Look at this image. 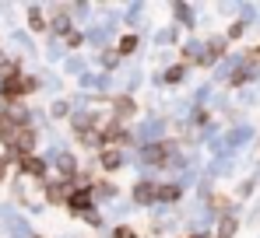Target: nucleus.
<instances>
[{
	"label": "nucleus",
	"mask_w": 260,
	"mask_h": 238,
	"mask_svg": "<svg viewBox=\"0 0 260 238\" xmlns=\"http://www.w3.org/2000/svg\"><path fill=\"white\" fill-rule=\"evenodd\" d=\"M7 144H11L18 154H25V158H28V151H32V144H36V133H32L28 126H14V130L7 133Z\"/></svg>",
	"instance_id": "nucleus-1"
},
{
	"label": "nucleus",
	"mask_w": 260,
	"mask_h": 238,
	"mask_svg": "<svg viewBox=\"0 0 260 238\" xmlns=\"http://www.w3.org/2000/svg\"><path fill=\"white\" fill-rule=\"evenodd\" d=\"M32 88H36V81H28V77H18V74L4 77V95H7V98H18V95H25V91H32Z\"/></svg>",
	"instance_id": "nucleus-2"
},
{
	"label": "nucleus",
	"mask_w": 260,
	"mask_h": 238,
	"mask_svg": "<svg viewBox=\"0 0 260 238\" xmlns=\"http://www.w3.org/2000/svg\"><path fill=\"white\" fill-rule=\"evenodd\" d=\"M169 151H173L169 144H155V147H148V151H144V158H148V161H155V165L162 168V165L169 161Z\"/></svg>",
	"instance_id": "nucleus-3"
},
{
	"label": "nucleus",
	"mask_w": 260,
	"mask_h": 238,
	"mask_svg": "<svg viewBox=\"0 0 260 238\" xmlns=\"http://www.w3.org/2000/svg\"><path fill=\"white\" fill-rule=\"evenodd\" d=\"M21 172H25V175H36V179H43V175H46V161H39V158H32V154H28V158H21Z\"/></svg>",
	"instance_id": "nucleus-4"
},
{
	"label": "nucleus",
	"mask_w": 260,
	"mask_h": 238,
	"mask_svg": "<svg viewBox=\"0 0 260 238\" xmlns=\"http://www.w3.org/2000/svg\"><path fill=\"white\" fill-rule=\"evenodd\" d=\"M67 203H71V210H88L91 207V193L88 189H78V193L67 196Z\"/></svg>",
	"instance_id": "nucleus-5"
},
{
	"label": "nucleus",
	"mask_w": 260,
	"mask_h": 238,
	"mask_svg": "<svg viewBox=\"0 0 260 238\" xmlns=\"http://www.w3.org/2000/svg\"><path fill=\"white\" fill-rule=\"evenodd\" d=\"M120 165H123L120 151H113V147H106V151H102V168H106V172H116Z\"/></svg>",
	"instance_id": "nucleus-6"
},
{
	"label": "nucleus",
	"mask_w": 260,
	"mask_h": 238,
	"mask_svg": "<svg viewBox=\"0 0 260 238\" xmlns=\"http://www.w3.org/2000/svg\"><path fill=\"white\" fill-rule=\"evenodd\" d=\"M134 200H137V203H151V200H155V186H151V182H137V186H134Z\"/></svg>",
	"instance_id": "nucleus-7"
},
{
	"label": "nucleus",
	"mask_w": 260,
	"mask_h": 238,
	"mask_svg": "<svg viewBox=\"0 0 260 238\" xmlns=\"http://www.w3.org/2000/svg\"><path fill=\"white\" fill-rule=\"evenodd\" d=\"M155 200H162V203H176V200H179V186H158V189H155Z\"/></svg>",
	"instance_id": "nucleus-8"
},
{
	"label": "nucleus",
	"mask_w": 260,
	"mask_h": 238,
	"mask_svg": "<svg viewBox=\"0 0 260 238\" xmlns=\"http://www.w3.org/2000/svg\"><path fill=\"white\" fill-rule=\"evenodd\" d=\"M236 235V221H232V217H225V221H221V228H218V238H232Z\"/></svg>",
	"instance_id": "nucleus-9"
},
{
	"label": "nucleus",
	"mask_w": 260,
	"mask_h": 238,
	"mask_svg": "<svg viewBox=\"0 0 260 238\" xmlns=\"http://www.w3.org/2000/svg\"><path fill=\"white\" fill-rule=\"evenodd\" d=\"M116 112H120V116H130V112H134V102H130L127 95H120V98H116Z\"/></svg>",
	"instance_id": "nucleus-10"
},
{
	"label": "nucleus",
	"mask_w": 260,
	"mask_h": 238,
	"mask_svg": "<svg viewBox=\"0 0 260 238\" xmlns=\"http://www.w3.org/2000/svg\"><path fill=\"white\" fill-rule=\"evenodd\" d=\"M221 49H225V39H215L211 46H208V60H218V56H221Z\"/></svg>",
	"instance_id": "nucleus-11"
},
{
	"label": "nucleus",
	"mask_w": 260,
	"mask_h": 238,
	"mask_svg": "<svg viewBox=\"0 0 260 238\" xmlns=\"http://www.w3.org/2000/svg\"><path fill=\"white\" fill-rule=\"evenodd\" d=\"M137 49V35H123L120 39V53H134Z\"/></svg>",
	"instance_id": "nucleus-12"
},
{
	"label": "nucleus",
	"mask_w": 260,
	"mask_h": 238,
	"mask_svg": "<svg viewBox=\"0 0 260 238\" xmlns=\"http://www.w3.org/2000/svg\"><path fill=\"white\" fill-rule=\"evenodd\" d=\"M106 140H109V144H120V140H127V133H123L120 126H113V130L106 133Z\"/></svg>",
	"instance_id": "nucleus-13"
},
{
	"label": "nucleus",
	"mask_w": 260,
	"mask_h": 238,
	"mask_svg": "<svg viewBox=\"0 0 260 238\" xmlns=\"http://www.w3.org/2000/svg\"><path fill=\"white\" fill-rule=\"evenodd\" d=\"M60 172H63V175H74V161L67 158V154L60 158Z\"/></svg>",
	"instance_id": "nucleus-14"
},
{
	"label": "nucleus",
	"mask_w": 260,
	"mask_h": 238,
	"mask_svg": "<svg viewBox=\"0 0 260 238\" xmlns=\"http://www.w3.org/2000/svg\"><path fill=\"white\" fill-rule=\"evenodd\" d=\"M179 77H183V67H173V70H166V81H169V84H176Z\"/></svg>",
	"instance_id": "nucleus-15"
},
{
	"label": "nucleus",
	"mask_w": 260,
	"mask_h": 238,
	"mask_svg": "<svg viewBox=\"0 0 260 238\" xmlns=\"http://www.w3.org/2000/svg\"><path fill=\"white\" fill-rule=\"evenodd\" d=\"M28 21H32V28H36V32L43 28V14H39V11H32V18H28Z\"/></svg>",
	"instance_id": "nucleus-16"
},
{
	"label": "nucleus",
	"mask_w": 260,
	"mask_h": 238,
	"mask_svg": "<svg viewBox=\"0 0 260 238\" xmlns=\"http://www.w3.org/2000/svg\"><path fill=\"white\" fill-rule=\"evenodd\" d=\"M250 77V74H246V70H236V74H232V84H243V81Z\"/></svg>",
	"instance_id": "nucleus-17"
},
{
	"label": "nucleus",
	"mask_w": 260,
	"mask_h": 238,
	"mask_svg": "<svg viewBox=\"0 0 260 238\" xmlns=\"http://www.w3.org/2000/svg\"><path fill=\"white\" fill-rule=\"evenodd\" d=\"M116 238H134V231H130V228H120V231H116Z\"/></svg>",
	"instance_id": "nucleus-18"
},
{
	"label": "nucleus",
	"mask_w": 260,
	"mask_h": 238,
	"mask_svg": "<svg viewBox=\"0 0 260 238\" xmlns=\"http://www.w3.org/2000/svg\"><path fill=\"white\" fill-rule=\"evenodd\" d=\"M7 175V158H0V179Z\"/></svg>",
	"instance_id": "nucleus-19"
},
{
	"label": "nucleus",
	"mask_w": 260,
	"mask_h": 238,
	"mask_svg": "<svg viewBox=\"0 0 260 238\" xmlns=\"http://www.w3.org/2000/svg\"><path fill=\"white\" fill-rule=\"evenodd\" d=\"M0 70H4V56H0Z\"/></svg>",
	"instance_id": "nucleus-20"
},
{
	"label": "nucleus",
	"mask_w": 260,
	"mask_h": 238,
	"mask_svg": "<svg viewBox=\"0 0 260 238\" xmlns=\"http://www.w3.org/2000/svg\"><path fill=\"white\" fill-rule=\"evenodd\" d=\"M253 53H257V60H260V49H253Z\"/></svg>",
	"instance_id": "nucleus-21"
},
{
	"label": "nucleus",
	"mask_w": 260,
	"mask_h": 238,
	"mask_svg": "<svg viewBox=\"0 0 260 238\" xmlns=\"http://www.w3.org/2000/svg\"><path fill=\"white\" fill-rule=\"evenodd\" d=\"M193 238H204V235H193Z\"/></svg>",
	"instance_id": "nucleus-22"
}]
</instances>
